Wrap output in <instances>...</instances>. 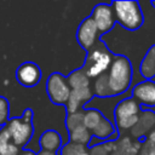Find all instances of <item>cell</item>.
I'll return each mask as SVG.
<instances>
[{"instance_id":"cell-1","label":"cell","mask_w":155,"mask_h":155,"mask_svg":"<svg viewBox=\"0 0 155 155\" xmlns=\"http://www.w3.org/2000/svg\"><path fill=\"white\" fill-rule=\"evenodd\" d=\"M111 96L124 93L132 81V65L125 56L114 57L109 70L105 73Z\"/></svg>"},{"instance_id":"cell-2","label":"cell","mask_w":155,"mask_h":155,"mask_svg":"<svg viewBox=\"0 0 155 155\" xmlns=\"http://www.w3.org/2000/svg\"><path fill=\"white\" fill-rule=\"evenodd\" d=\"M113 54L102 44L94 45L87 53L82 70L87 78H99L105 74L113 62Z\"/></svg>"},{"instance_id":"cell-3","label":"cell","mask_w":155,"mask_h":155,"mask_svg":"<svg viewBox=\"0 0 155 155\" xmlns=\"http://www.w3.org/2000/svg\"><path fill=\"white\" fill-rule=\"evenodd\" d=\"M115 22L127 30H137L143 24V13L137 1H114L111 4Z\"/></svg>"},{"instance_id":"cell-4","label":"cell","mask_w":155,"mask_h":155,"mask_svg":"<svg viewBox=\"0 0 155 155\" xmlns=\"http://www.w3.org/2000/svg\"><path fill=\"white\" fill-rule=\"evenodd\" d=\"M140 107L137 101L133 98H126L122 99L117 105L115 107V124L120 131L132 130L136 124L138 122L139 114H140Z\"/></svg>"},{"instance_id":"cell-5","label":"cell","mask_w":155,"mask_h":155,"mask_svg":"<svg viewBox=\"0 0 155 155\" xmlns=\"http://www.w3.org/2000/svg\"><path fill=\"white\" fill-rule=\"evenodd\" d=\"M11 136L12 142L19 148L24 147L33 136V125H31V111L25 110L21 119L15 117L7 121L5 126Z\"/></svg>"},{"instance_id":"cell-6","label":"cell","mask_w":155,"mask_h":155,"mask_svg":"<svg viewBox=\"0 0 155 155\" xmlns=\"http://www.w3.org/2000/svg\"><path fill=\"white\" fill-rule=\"evenodd\" d=\"M46 90L50 99L56 104L67 103L71 91L67 82V78L58 73H53L50 75L46 82Z\"/></svg>"},{"instance_id":"cell-7","label":"cell","mask_w":155,"mask_h":155,"mask_svg":"<svg viewBox=\"0 0 155 155\" xmlns=\"http://www.w3.org/2000/svg\"><path fill=\"white\" fill-rule=\"evenodd\" d=\"M91 18L93 19L98 29V33H107L115 24V16L111 5H107V4L97 5L92 11Z\"/></svg>"},{"instance_id":"cell-8","label":"cell","mask_w":155,"mask_h":155,"mask_svg":"<svg viewBox=\"0 0 155 155\" xmlns=\"http://www.w3.org/2000/svg\"><path fill=\"white\" fill-rule=\"evenodd\" d=\"M132 98L145 108L155 107V82L145 80L137 84L132 90Z\"/></svg>"},{"instance_id":"cell-9","label":"cell","mask_w":155,"mask_h":155,"mask_svg":"<svg viewBox=\"0 0 155 155\" xmlns=\"http://www.w3.org/2000/svg\"><path fill=\"white\" fill-rule=\"evenodd\" d=\"M97 35H98V29L91 17L85 18L76 33V38L79 44L86 50L90 51L97 42Z\"/></svg>"},{"instance_id":"cell-10","label":"cell","mask_w":155,"mask_h":155,"mask_svg":"<svg viewBox=\"0 0 155 155\" xmlns=\"http://www.w3.org/2000/svg\"><path fill=\"white\" fill-rule=\"evenodd\" d=\"M16 78L17 81L24 87H33L40 81L41 71L35 63L27 62L18 67L16 71Z\"/></svg>"},{"instance_id":"cell-11","label":"cell","mask_w":155,"mask_h":155,"mask_svg":"<svg viewBox=\"0 0 155 155\" xmlns=\"http://www.w3.org/2000/svg\"><path fill=\"white\" fill-rule=\"evenodd\" d=\"M155 126V111L153 110H143L139 114L138 122L136 126L131 130L132 136L140 137L144 134H148Z\"/></svg>"},{"instance_id":"cell-12","label":"cell","mask_w":155,"mask_h":155,"mask_svg":"<svg viewBox=\"0 0 155 155\" xmlns=\"http://www.w3.org/2000/svg\"><path fill=\"white\" fill-rule=\"evenodd\" d=\"M93 96V92L90 90V87L79 88V90H71L69 99L67 102V111L69 114L76 113L78 109L81 107V104L90 101Z\"/></svg>"},{"instance_id":"cell-13","label":"cell","mask_w":155,"mask_h":155,"mask_svg":"<svg viewBox=\"0 0 155 155\" xmlns=\"http://www.w3.org/2000/svg\"><path fill=\"white\" fill-rule=\"evenodd\" d=\"M139 71L145 80H151L155 76V45L148 50L144 58L142 59Z\"/></svg>"},{"instance_id":"cell-14","label":"cell","mask_w":155,"mask_h":155,"mask_svg":"<svg viewBox=\"0 0 155 155\" xmlns=\"http://www.w3.org/2000/svg\"><path fill=\"white\" fill-rule=\"evenodd\" d=\"M0 155H19V148L12 142L6 127L0 130Z\"/></svg>"},{"instance_id":"cell-15","label":"cell","mask_w":155,"mask_h":155,"mask_svg":"<svg viewBox=\"0 0 155 155\" xmlns=\"http://www.w3.org/2000/svg\"><path fill=\"white\" fill-rule=\"evenodd\" d=\"M40 147L42 150H48V151H56L57 149L61 148V136L58 132L48 130L42 133L40 137Z\"/></svg>"},{"instance_id":"cell-16","label":"cell","mask_w":155,"mask_h":155,"mask_svg":"<svg viewBox=\"0 0 155 155\" xmlns=\"http://www.w3.org/2000/svg\"><path fill=\"white\" fill-rule=\"evenodd\" d=\"M67 82H68L70 90L85 88V87H88V85H90V80L82 69L74 70L73 73H70L69 76L67 78Z\"/></svg>"},{"instance_id":"cell-17","label":"cell","mask_w":155,"mask_h":155,"mask_svg":"<svg viewBox=\"0 0 155 155\" xmlns=\"http://www.w3.org/2000/svg\"><path fill=\"white\" fill-rule=\"evenodd\" d=\"M103 117H104V116L101 114V111H98L97 109L90 108V109H87V110L84 113L82 125H84L90 132H92V131L97 127V125L102 121Z\"/></svg>"},{"instance_id":"cell-18","label":"cell","mask_w":155,"mask_h":155,"mask_svg":"<svg viewBox=\"0 0 155 155\" xmlns=\"http://www.w3.org/2000/svg\"><path fill=\"white\" fill-rule=\"evenodd\" d=\"M92 134L96 138H102V139L109 138L113 134H115V127H114V125L109 120L103 117L102 121L97 125V127L92 131Z\"/></svg>"},{"instance_id":"cell-19","label":"cell","mask_w":155,"mask_h":155,"mask_svg":"<svg viewBox=\"0 0 155 155\" xmlns=\"http://www.w3.org/2000/svg\"><path fill=\"white\" fill-rule=\"evenodd\" d=\"M91 137H92L91 132L84 125H81V126L74 128L73 131H70V142L75 143V144L86 145L87 143H90Z\"/></svg>"},{"instance_id":"cell-20","label":"cell","mask_w":155,"mask_h":155,"mask_svg":"<svg viewBox=\"0 0 155 155\" xmlns=\"http://www.w3.org/2000/svg\"><path fill=\"white\" fill-rule=\"evenodd\" d=\"M94 93L98 97H111V92H110L109 85H108L107 74H103L99 78H97V80L94 82Z\"/></svg>"},{"instance_id":"cell-21","label":"cell","mask_w":155,"mask_h":155,"mask_svg":"<svg viewBox=\"0 0 155 155\" xmlns=\"http://www.w3.org/2000/svg\"><path fill=\"white\" fill-rule=\"evenodd\" d=\"M86 151L85 145L81 144H75V143H68L62 147L61 149V155H79L81 153Z\"/></svg>"},{"instance_id":"cell-22","label":"cell","mask_w":155,"mask_h":155,"mask_svg":"<svg viewBox=\"0 0 155 155\" xmlns=\"http://www.w3.org/2000/svg\"><path fill=\"white\" fill-rule=\"evenodd\" d=\"M82 119H84V113L82 111H76V113H73L70 114L68 117H67V128L69 131H73L74 128L79 127L82 125Z\"/></svg>"},{"instance_id":"cell-23","label":"cell","mask_w":155,"mask_h":155,"mask_svg":"<svg viewBox=\"0 0 155 155\" xmlns=\"http://www.w3.org/2000/svg\"><path fill=\"white\" fill-rule=\"evenodd\" d=\"M8 121V102L0 96V126L6 125Z\"/></svg>"},{"instance_id":"cell-24","label":"cell","mask_w":155,"mask_h":155,"mask_svg":"<svg viewBox=\"0 0 155 155\" xmlns=\"http://www.w3.org/2000/svg\"><path fill=\"white\" fill-rule=\"evenodd\" d=\"M90 155H109L108 150L105 149L104 144H97V145H93L90 151H88Z\"/></svg>"},{"instance_id":"cell-25","label":"cell","mask_w":155,"mask_h":155,"mask_svg":"<svg viewBox=\"0 0 155 155\" xmlns=\"http://www.w3.org/2000/svg\"><path fill=\"white\" fill-rule=\"evenodd\" d=\"M147 140H148L149 143H151L153 145H155V126H154V128L147 134Z\"/></svg>"},{"instance_id":"cell-26","label":"cell","mask_w":155,"mask_h":155,"mask_svg":"<svg viewBox=\"0 0 155 155\" xmlns=\"http://www.w3.org/2000/svg\"><path fill=\"white\" fill-rule=\"evenodd\" d=\"M38 155H57L56 151H48V150H41L40 153H38Z\"/></svg>"},{"instance_id":"cell-27","label":"cell","mask_w":155,"mask_h":155,"mask_svg":"<svg viewBox=\"0 0 155 155\" xmlns=\"http://www.w3.org/2000/svg\"><path fill=\"white\" fill-rule=\"evenodd\" d=\"M111 155H127V154H125V153H122V151H120V150H116V151L113 153Z\"/></svg>"},{"instance_id":"cell-28","label":"cell","mask_w":155,"mask_h":155,"mask_svg":"<svg viewBox=\"0 0 155 155\" xmlns=\"http://www.w3.org/2000/svg\"><path fill=\"white\" fill-rule=\"evenodd\" d=\"M21 155H34V153L33 151H23Z\"/></svg>"},{"instance_id":"cell-29","label":"cell","mask_w":155,"mask_h":155,"mask_svg":"<svg viewBox=\"0 0 155 155\" xmlns=\"http://www.w3.org/2000/svg\"><path fill=\"white\" fill-rule=\"evenodd\" d=\"M79 155H90V154H88V151L86 150V151H84V153H81V154H79Z\"/></svg>"},{"instance_id":"cell-30","label":"cell","mask_w":155,"mask_h":155,"mask_svg":"<svg viewBox=\"0 0 155 155\" xmlns=\"http://www.w3.org/2000/svg\"><path fill=\"white\" fill-rule=\"evenodd\" d=\"M148 155H155V150H153V151H151V153H149Z\"/></svg>"},{"instance_id":"cell-31","label":"cell","mask_w":155,"mask_h":155,"mask_svg":"<svg viewBox=\"0 0 155 155\" xmlns=\"http://www.w3.org/2000/svg\"><path fill=\"white\" fill-rule=\"evenodd\" d=\"M151 5H153V6L155 7V1H151Z\"/></svg>"},{"instance_id":"cell-32","label":"cell","mask_w":155,"mask_h":155,"mask_svg":"<svg viewBox=\"0 0 155 155\" xmlns=\"http://www.w3.org/2000/svg\"><path fill=\"white\" fill-rule=\"evenodd\" d=\"M151 81H154V82H155V76H154L153 79H151Z\"/></svg>"}]
</instances>
